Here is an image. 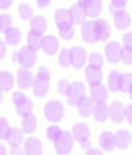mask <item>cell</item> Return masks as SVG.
<instances>
[{
	"label": "cell",
	"mask_w": 132,
	"mask_h": 155,
	"mask_svg": "<svg viewBox=\"0 0 132 155\" xmlns=\"http://www.w3.org/2000/svg\"><path fill=\"white\" fill-rule=\"evenodd\" d=\"M12 103L16 107V113L19 116H25L29 113H33V101L25 93H22V91H14L12 93Z\"/></svg>",
	"instance_id": "3"
},
{
	"label": "cell",
	"mask_w": 132,
	"mask_h": 155,
	"mask_svg": "<svg viewBox=\"0 0 132 155\" xmlns=\"http://www.w3.org/2000/svg\"><path fill=\"white\" fill-rule=\"evenodd\" d=\"M123 47L132 48V31H128V33H124V35H123Z\"/></svg>",
	"instance_id": "45"
},
{
	"label": "cell",
	"mask_w": 132,
	"mask_h": 155,
	"mask_svg": "<svg viewBox=\"0 0 132 155\" xmlns=\"http://www.w3.org/2000/svg\"><path fill=\"white\" fill-rule=\"evenodd\" d=\"M23 149L25 155H43V143L39 138H27L23 142Z\"/></svg>",
	"instance_id": "16"
},
{
	"label": "cell",
	"mask_w": 132,
	"mask_h": 155,
	"mask_svg": "<svg viewBox=\"0 0 132 155\" xmlns=\"http://www.w3.org/2000/svg\"><path fill=\"white\" fill-rule=\"evenodd\" d=\"M120 78L123 74L117 70H111L109 76H107V87H109V91H120Z\"/></svg>",
	"instance_id": "25"
},
{
	"label": "cell",
	"mask_w": 132,
	"mask_h": 155,
	"mask_svg": "<svg viewBox=\"0 0 132 155\" xmlns=\"http://www.w3.org/2000/svg\"><path fill=\"white\" fill-rule=\"evenodd\" d=\"M43 114H45V118L49 122L56 124L64 118V105H62L60 101H49L45 105V109H43Z\"/></svg>",
	"instance_id": "4"
},
{
	"label": "cell",
	"mask_w": 132,
	"mask_h": 155,
	"mask_svg": "<svg viewBox=\"0 0 132 155\" xmlns=\"http://www.w3.org/2000/svg\"><path fill=\"white\" fill-rule=\"evenodd\" d=\"M132 89V72H124L120 78V91L123 93H130Z\"/></svg>",
	"instance_id": "35"
},
{
	"label": "cell",
	"mask_w": 132,
	"mask_h": 155,
	"mask_svg": "<svg viewBox=\"0 0 132 155\" xmlns=\"http://www.w3.org/2000/svg\"><path fill=\"white\" fill-rule=\"evenodd\" d=\"M93 118L97 122H105V120L109 118V105L107 103H97L95 110H93Z\"/></svg>",
	"instance_id": "29"
},
{
	"label": "cell",
	"mask_w": 132,
	"mask_h": 155,
	"mask_svg": "<svg viewBox=\"0 0 132 155\" xmlns=\"http://www.w3.org/2000/svg\"><path fill=\"white\" fill-rule=\"evenodd\" d=\"M120 54H123V47H120V43L111 41L109 45L105 47V58L111 62V64H117V62H120Z\"/></svg>",
	"instance_id": "10"
},
{
	"label": "cell",
	"mask_w": 132,
	"mask_h": 155,
	"mask_svg": "<svg viewBox=\"0 0 132 155\" xmlns=\"http://www.w3.org/2000/svg\"><path fill=\"white\" fill-rule=\"evenodd\" d=\"M72 51V66L74 68H84L86 62H87V52L84 47H74L70 48Z\"/></svg>",
	"instance_id": "18"
},
{
	"label": "cell",
	"mask_w": 132,
	"mask_h": 155,
	"mask_svg": "<svg viewBox=\"0 0 132 155\" xmlns=\"http://www.w3.org/2000/svg\"><path fill=\"white\" fill-rule=\"evenodd\" d=\"M37 4H39V8H47L51 4V0H37Z\"/></svg>",
	"instance_id": "51"
},
{
	"label": "cell",
	"mask_w": 132,
	"mask_h": 155,
	"mask_svg": "<svg viewBox=\"0 0 132 155\" xmlns=\"http://www.w3.org/2000/svg\"><path fill=\"white\" fill-rule=\"evenodd\" d=\"M78 4L82 6V10L86 12L87 18H93V19H97V16L103 10V2L101 0H78Z\"/></svg>",
	"instance_id": "7"
},
{
	"label": "cell",
	"mask_w": 132,
	"mask_h": 155,
	"mask_svg": "<svg viewBox=\"0 0 132 155\" xmlns=\"http://www.w3.org/2000/svg\"><path fill=\"white\" fill-rule=\"evenodd\" d=\"M130 145H132V140H130Z\"/></svg>",
	"instance_id": "55"
},
{
	"label": "cell",
	"mask_w": 132,
	"mask_h": 155,
	"mask_svg": "<svg viewBox=\"0 0 132 155\" xmlns=\"http://www.w3.org/2000/svg\"><path fill=\"white\" fill-rule=\"evenodd\" d=\"M52 145H55V151L58 155H68L72 151V145H74V136H72V132H64V130H62L60 138L55 140Z\"/></svg>",
	"instance_id": "6"
},
{
	"label": "cell",
	"mask_w": 132,
	"mask_h": 155,
	"mask_svg": "<svg viewBox=\"0 0 132 155\" xmlns=\"http://www.w3.org/2000/svg\"><path fill=\"white\" fill-rule=\"evenodd\" d=\"M12 60L18 62L22 68H31L37 64V51H33L31 47H22L12 54Z\"/></svg>",
	"instance_id": "2"
},
{
	"label": "cell",
	"mask_w": 132,
	"mask_h": 155,
	"mask_svg": "<svg viewBox=\"0 0 132 155\" xmlns=\"http://www.w3.org/2000/svg\"><path fill=\"white\" fill-rule=\"evenodd\" d=\"M99 145H101V149L107 153H111V151H115L117 149V138H115V134L113 132H103L99 136Z\"/></svg>",
	"instance_id": "15"
},
{
	"label": "cell",
	"mask_w": 132,
	"mask_h": 155,
	"mask_svg": "<svg viewBox=\"0 0 132 155\" xmlns=\"http://www.w3.org/2000/svg\"><path fill=\"white\" fill-rule=\"evenodd\" d=\"M128 4V0H111V4H109V10H111V14H115V12H119V10H124V6Z\"/></svg>",
	"instance_id": "41"
},
{
	"label": "cell",
	"mask_w": 132,
	"mask_h": 155,
	"mask_svg": "<svg viewBox=\"0 0 132 155\" xmlns=\"http://www.w3.org/2000/svg\"><path fill=\"white\" fill-rule=\"evenodd\" d=\"M113 19H115V27L120 29V31L128 29L130 23H132V16L126 12V10H119V12H115L113 14Z\"/></svg>",
	"instance_id": "14"
},
{
	"label": "cell",
	"mask_w": 132,
	"mask_h": 155,
	"mask_svg": "<svg viewBox=\"0 0 132 155\" xmlns=\"http://www.w3.org/2000/svg\"><path fill=\"white\" fill-rule=\"evenodd\" d=\"M18 14H19V18L22 19H29V21H31L33 18H35V14H33V8L29 6V4H19V8H18Z\"/></svg>",
	"instance_id": "34"
},
{
	"label": "cell",
	"mask_w": 132,
	"mask_h": 155,
	"mask_svg": "<svg viewBox=\"0 0 132 155\" xmlns=\"http://www.w3.org/2000/svg\"><path fill=\"white\" fill-rule=\"evenodd\" d=\"M14 23H12V16H8V14H0V31L6 33L8 29H12Z\"/></svg>",
	"instance_id": "36"
},
{
	"label": "cell",
	"mask_w": 132,
	"mask_h": 155,
	"mask_svg": "<svg viewBox=\"0 0 132 155\" xmlns=\"http://www.w3.org/2000/svg\"><path fill=\"white\" fill-rule=\"evenodd\" d=\"M95 105H97L95 101L91 99L90 95H86L84 99L80 101V105L76 107V109H78V114H80L82 118H87L90 114H93V110H95Z\"/></svg>",
	"instance_id": "13"
},
{
	"label": "cell",
	"mask_w": 132,
	"mask_h": 155,
	"mask_svg": "<svg viewBox=\"0 0 132 155\" xmlns=\"http://www.w3.org/2000/svg\"><path fill=\"white\" fill-rule=\"evenodd\" d=\"M60 134H62V130L58 128V124H51V126L47 128V138L51 140V142L58 140V138H60Z\"/></svg>",
	"instance_id": "39"
},
{
	"label": "cell",
	"mask_w": 132,
	"mask_h": 155,
	"mask_svg": "<svg viewBox=\"0 0 132 155\" xmlns=\"http://www.w3.org/2000/svg\"><path fill=\"white\" fill-rule=\"evenodd\" d=\"M58 37L64 39V41H70V39H74V25L58 27Z\"/></svg>",
	"instance_id": "37"
},
{
	"label": "cell",
	"mask_w": 132,
	"mask_h": 155,
	"mask_svg": "<svg viewBox=\"0 0 132 155\" xmlns=\"http://www.w3.org/2000/svg\"><path fill=\"white\" fill-rule=\"evenodd\" d=\"M86 155H103V151H101V149H95V147H90L86 151Z\"/></svg>",
	"instance_id": "48"
},
{
	"label": "cell",
	"mask_w": 132,
	"mask_h": 155,
	"mask_svg": "<svg viewBox=\"0 0 132 155\" xmlns=\"http://www.w3.org/2000/svg\"><path fill=\"white\" fill-rule=\"evenodd\" d=\"M12 85H14V76L10 72L2 70L0 72V89L2 91H12Z\"/></svg>",
	"instance_id": "32"
},
{
	"label": "cell",
	"mask_w": 132,
	"mask_h": 155,
	"mask_svg": "<svg viewBox=\"0 0 132 155\" xmlns=\"http://www.w3.org/2000/svg\"><path fill=\"white\" fill-rule=\"evenodd\" d=\"M72 136H74V140H78V142L87 140L90 138V126L84 124V122H74L72 124Z\"/></svg>",
	"instance_id": "21"
},
{
	"label": "cell",
	"mask_w": 132,
	"mask_h": 155,
	"mask_svg": "<svg viewBox=\"0 0 132 155\" xmlns=\"http://www.w3.org/2000/svg\"><path fill=\"white\" fill-rule=\"evenodd\" d=\"M43 37L45 35H39V33H35V31H29L27 33V47H31L33 51L43 48Z\"/></svg>",
	"instance_id": "30"
},
{
	"label": "cell",
	"mask_w": 132,
	"mask_h": 155,
	"mask_svg": "<svg viewBox=\"0 0 132 155\" xmlns=\"http://www.w3.org/2000/svg\"><path fill=\"white\" fill-rule=\"evenodd\" d=\"M23 130L22 128H12L8 134V143L10 145H23V142H25V138H23Z\"/></svg>",
	"instance_id": "27"
},
{
	"label": "cell",
	"mask_w": 132,
	"mask_h": 155,
	"mask_svg": "<svg viewBox=\"0 0 132 155\" xmlns=\"http://www.w3.org/2000/svg\"><path fill=\"white\" fill-rule=\"evenodd\" d=\"M55 21H56V27H66V25H74L72 23V18H70V10L68 8H58L55 12Z\"/></svg>",
	"instance_id": "20"
},
{
	"label": "cell",
	"mask_w": 132,
	"mask_h": 155,
	"mask_svg": "<svg viewBox=\"0 0 132 155\" xmlns=\"http://www.w3.org/2000/svg\"><path fill=\"white\" fill-rule=\"evenodd\" d=\"M128 95H130V99H132V89H130V93H128Z\"/></svg>",
	"instance_id": "54"
},
{
	"label": "cell",
	"mask_w": 132,
	"mask_h": 155,
	"mask_svg": "<svg viewBox=\"0 0 132 155\" xmlns=\"http://www.w3.org/2000/svg\"><path fill=\"white\" fill-rule=\"evenodd\" d=\"M107 95H109V87H107L103 81L90 85V97L95 103H107Z\"/></svg>",
	"instance_id": "8"
},
{
	"label": "cell",
	"mask_w": 132,
	"mask_h": 155,
	"mask_svg": "<svg viewBox=\"0 0 132 155\" xmlns=\"http://www.w3.org/2000/svg\"><path fill=\"white\" fill-rule=\"evenodd\" d=\"M14 0H0V10H8L10 6H12Z\"/></svg>",
	"instance_id": "47"
},
{
	"label": "cell",
	"mask_w": 132,
	"mask_h": 155,
	"mask_svg": "<svg viewBox=\"0 0 132 155\" xmlns=\"http://www.w3.org/2000/svg\"><path fill=\"white\" fill-rule=\"evenodd\" d=\"M82 39H84V43H97V37H95V25H93V19H90V21L82 23Z\"/></svg>",
	"instance_id": "17"
},
{
	"label": "cell",
	"mask_w": 132,
	"mask_h": 155,
	"mask_svg": "<svg viewBox=\"0 0 132 155\" xmlns=\"http://www.w3.org/2000/svg\"><path fill=\"white\" fill-rule=\"evenodd\" d=\"M120 62L124 64H132V48L123 47V54H120Z\"/></svg>",
	"instance_id": "42"
},
{
	"label": "cell",
	"mask_w": 132,
	"mask_h": 155,
	"mask_svg": "<svg viewBox=\"0 0 132 155\" xmlns=\"http://www.w3.org/2000/svg\"><path fill=\"white\" fill-rule=\"evenodd\" d=\"M49 87H51V72L47 68H41L37 72V76L33 78V93L37 97H45L49 93Z\"/></svg>",
	"instance_id": "1"
},
{
	"label": "cell",
	"mask_w": 132,
	"mask_h": 155,
	"mask_svg": "<svg viewBox=\"0 0 132 155\" xmlns=\"http://www.w3.org/2000/svg\"><path fill=\"white\" fill-rule=\"evenodd\" d=\"M0 155H10V151H8L6 147H4V143H2V142H0Z\"/></svg>",
	"instance_id": "52"
},
{
	"label": "cell",
	"mask_w": 132,
	"mask_h": 155,
	"mask_svg": "<svg viewBox=\"0 0 132 155\" xmlns=\"http://www.w3.org/2000/svg\"><path fill=\"white\" fill-rule=\"evenodd\" d=\"M109 118L117 124H120L123 120H126V107L120 103V101H115V103L109 105Z\"/></svg>",
	"instance_id": "9"
},
{
	"label": "cell",
	"mask_w": 132,
	"mask_h": 155,
	"mask_svg": "<svg viewBox=\"0 0 132 155\" xmlns=\"http://www.w3.org/2000/svg\"><path fill=\"white\" fill-rule=\"evenodd\" d=\"M64 97H66V101H68L70 107H78L80 101L86 97V85L82 84V81H72L70 87H68V93Z\"/></svg>",
	"instance_id": "5"
},
{
	"label": "cell",
	"mask_w": 132,
	"mask_h": 155,
	"mask_svg": "<svg viewBox=\"0 0 132 155\" xmlns=\"http://www.w3.org/2000/svg\"><path fill=\"white\" fill-rule=\"evenodd\" d=\"M4 41L8 43V45H12V47H16L19 45V41H22V29H18V27H12V29H8L6 33H4Z\"/></svg>",
	"instance_id": "28"
},
{
	"label": "cell",
	"mask_w": 132,
	"mask_h": 155,
	"mask_svg": "<svg viewBox=\"0 0 132 155\" xmlns=\"http://www.w3.org/2000/svg\"><path fill=\"white\" fill-rule=\"evenodd\" d=\"M87 62H90V66L101 68V66H103V56H101L99 52H91V54L87 56Z\"/></svg>",
	"instance_id": "40"
},
{
	"label": "cell",
	"mask_w": 132,
	"mask_h": 155,
	"mask_svg": "<svg viewBox=\"0 0 132 155\" xmlns=\"http://www.w3.org/2000/svg\"><path fill=\"white\" fill-rule=\"evenodd\" d=\"M93 25H95V37H97V41H107L109 35H111L109 21H105L103 18H97V19H93Z\"/></svg>",
	"instance_id": "11"
},
{
	"label": "cell",
	"mask_w": 132,
	"mask_h": 155,
	"mask_svg": "<svg viewBox=\"0 0 132 155\" xmlns=\"http://www.w3.org/2000/svg\"><path fill=\"white\" fill-rule=\"evenodd\" d=\"M10 130H12V126H10V122L4 116H0V140H8V134Z\"/></svg>",
	"instance_id": "38"
},
{
	"label": "cell",
	"mask_w": 132,
	"mask_h": 155,
	"mask_svg": "<svg viewBox=\"0 0 132 155\" xmlns=\"http://www.w3.org/2000/svg\"><path fill=\"white\" fill-rule=\"evenodd\" d=\"M80 147H82V149H86V151H87V149L91 147V143H90V138H87V140H82V142H80Z\"/></svg>",
	"instance_id": "49"
},
{
	"label": "cell",
	"mask_w": 132,
	"mask_h": 155,
	"mask_svg": "<svg viewBox=\"0 0 132 155\" xmlns=\"http://www.w3.org/2000/svg\"><path fill=\"white\" fill-rule=\"evenodd\" d=\"M10 155H25L23 145H10Z\"/></svg>",
	"instance_id": "44"
},
{
	"label": "cell",
	"mask_w": 132,
	"mask_h": 155,
	"mask_svg": "<svg viewBox=\"0 0 132 155\" xmlns=\"http://www.w3.org/2000/svg\"><path fill=\"white\" fill-rule=\"evenodd\" d=\"M6 45H8V43L4 41V39H0V60L6 56Z\"/></svg>",
	"instance_id": "46"
},
{
	"label": "cell",
	"mask_w": 132,
	"mask_h": 155,
	"mask_svg": "<svg viewBox=\"0 0 132 155\" xmlns=\"http://www.w3.org/2000/svg\"><path fill=\"white\" fill-rule=\"evenodd\" d=\"M58 64L62 68H70L72 66V51L70 48H62L58 52Z\"/></svg>",
	"instance_id": "33"
},
{
	"label": "cell",
	"mask_w": 132,
	"mask_h": 155,
	"mask_svg": "<svg viewBox=\"0 0 132 155\" xmlns=\"http://www.w3.org/2000/svg\"><path fill=\"white\" fill-rule=\"evenodd\" d=\"M33 76L31 72H29V68H19L18 74H16V81L19 85V89H29V87H33Z\"/></svg>",
	"instance_id": "12"
},
{
	"label": "cell",
	"mask_w": 132,
	"mask_h": 155,
	"mask_svg": "<svg viewBox=\"0 0 132 155\" xmlns=\"http://www.w3.org/2000/svg\"><path fill=\"white\" fill-rule=\"evenodd\" d=\"M115 138H117V149H126V147H130L132 134L128 132V130H119V132H115Z\"/></svg>",
	"instance_id": "24"
},
{
	"label": "cell",
	"mask_w": 132,
	"mask_h": 155,
	"mask_svg": "<svg viewBox=\"0 0 132 155\" xmlns=\"http://www.w3.org/2000/svg\"><path fill=\"white\" fill-rule=\"evenodd\" d=\"M126 120H128V122L132 124V105L126 107Z\"/></svg>",
	"instance_id": "50"
},
{
	"label": "cell",
	"mask_w": 132,
	"mask_h": 155,
	"mask_svg": "<svg viewBox=\"0 0 132 155\" xmlns=\"http://www.w3.org/2000/svg\"><path fill=\"white\" fill-rule=\"evenodd\" d=\"M70 10V18H72V23H74V25H82V23L86 21V12L84 10H82V6L80 4H76V6H72V8H68Z\"/></svg>",
	"instance_id": "26"
},
{
	"label": "cell",
	"mask_w": 132,
	"mask_h": 155,
	"mask_svg": "<svg viewBox=\"0 0 132 155\" xmlns=\"http://www.w3.org/2000/svg\"><path fill=\"white\" fill-rule=\"evenodd\" d=\"M0 101H2V89H0Z\"/></svg>",
	"instance_id": "53"
},
{
	"label": "cell",
	"mask_w": 132,
	"mask_h": 155,
	"mask_svg": "<svg viewBox=\"0 0 132 155\" xmlns=\"http://www.w3.org/2000/svg\"><path fill=\"white\" fill-rule=\"evenodd\" d=\"M86 80H87V84H90V85L101 84V80H103V72H101V68L87 66L86 68Z\"/></svg>",
	"instance_id": "22"
},
{
	"label": "cell",
	"mask_w": 132,
	"mask_h": 155,
	"mask_svg": "<svg viewBox=\"0 0 132 155\" xmlns=\"http://www.w3.org/2000/svg\"><path fill=\"white\" fill-rule=\"evenodd\" d=\"M72 81H68V80H58V85H56V91L60 95H66L68 93V87H70Z\"/></svg>",
	"instance_id": "43"
},
{
	"label": "cell",
	"mask_w": 132,
	"mask_h": 155,
	"mask_svg": "<svg viewBox=\"0 0 132 155\" xmlns=\"http://www.w3.org/2000/svg\"><path fill=\"white\" fill-rule=\"evenodd\" d=\"M22 130H23V134H33L37 130V118L33 113L22 116Z\"/></svg>",
	"instance_id": "23"
},
{
	"label": "cell",
	"mask_w": 132,
	"mask_h": 155,
	"mask_svg": "<svg viewBox=\"0 0 132 155\" xmlns=\"http://www.w3.org/2000/svg\"><path fill=\"white\" fill-rule=\"evenodd\" d=\"M29 31H35L39 35H43V33L47 31V19L43 16H35L31 19V29H29Z\"/></svg>",
	"instance_id": "31"
},
{
	"label": "cell",
	"mask_w": 132,
	"mask_h": 155,
	"mask_svg": "<svg viewBox=\"0 0 132 155\" xmlns=\"http://www.w3.org/2000/svg\"><path fill=\"white\" fill-rule=\"evenodd\" d=\"M43 52H45L47 56H55L58 52V39L55 35H45L43 37Z\"/></svg>",
	"instance_id": "19"
}]
</instances>
